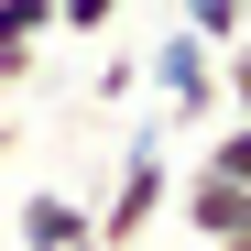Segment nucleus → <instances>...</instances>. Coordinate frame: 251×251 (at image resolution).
I'll return each mask as SVG.
<instances>
[{
	"label": "nucleus",
	"mask_w": 251,
	"mask_h": 251,
	"mask_svg": "<svg viewBox=\"0 0 251 251\" xmlns=\"http://www.w3.org/2000/svg\"><path fill=\"white\" fill-rule=\"evenodd\" d=\"M219 109L251 120V33H240V44H219Z\"/></svg>",
	"instance_id": "nucleus-6"
},
{
	"label": "nucleus",
	"mask_w": 251,
	"mask_h": 251,
	"mask_svg": "<svg viewBox=\"0 0 251 251\" xmlns=\"http://www.w3.org/2000/svg\"><path fill=\"white\" fill-rule=\"evenodd\" d=\"M153 99H164V120H219V44H197V33L175 22V33H164V44H153Z\"/></svg>",
	"instance_id": "nucleus-2"
},
{
	"label": "nucleus",
	"mask_w": 251,
	"mask_h": 251,
	"mask_svg": "<svg viewBox=\"0 0 251 251\" xmlns=\"http://www.w3.org/2000/svg\"><path fill=\"white\" fill-rule=\"evenodd\" d=\"M197 175H219V186H251V120H219L207 131V164Z\"/></svg>",
	"instance_id": "nucleus-4"
},
{
	"label": "nucleus",
	"mask_w": 251,
	"mask_h": 251,
	"mask_svg": "<svg viewBox=\"0 0 251 251\" xmlns=\"http://www.w3.org/2000/svg\"><path fill=\"white\" fill-rule=\"evenodd\" d=\"M0 164H11V120H0Z\"/></svg>",
	"instance_id": "nucleus-9"
},
{
	"label": "nucleus",
	"mask_w": 251,
	"mask_h": 251,
	"mask_svg": "<svg viewBox=\"0 0 251 251\" xmlns=\"http://www.w3.org/2000/svg\"><path fill=\"white\" fill-rule=\"evenodd\" d=\"M55 33V0H0V44H44Z\"/></svg>",
	"instance_id": "nucleus-7"
},
{
	"label": "nucleus",
	"mask_w": 251,
	"mask_h": 251,
	"mask_svg": "<svg viewBox=\"0 0 251 251\" xmlns=\"http://www.w3.org/2000/svg\"><path fill=\"white\" fill-rule=\"evenodd\" d=\"M120 0H55V33H109Z\"/></svg>",
	"instance_id": "nucleus-8"
},
{
	"label": "nucleus",
	"mask_w": 251,
	"mask_h": 251,
	"mask_svg": "<svg viewBox=\"0 0 251 251\" xmlns=\"http://www.w3.org/2000/svg\"><path fill=\"white\" fill-rule=\"evenodd\" d=\"M0 229H11L22 251H76V240H88V197H66V186H33L22 207H0Z\"/></svg>",
	"instance_id": "nucleus-3"
},
{
	"label": "nucleus",
	"mask_w": 251,
	"mask_h": 251,
	"mask_svg": "<svg viewBox=\"0 0 251 251\" xmlns=\"http://www.w3.org/2000/svg\"><path fill=\"white\" fill-rule=\"evenodd\" d=\"M175 22L197 44H240V0H175Z\"/></svg>",
	"instance_id": "nucleus-5"
},
{
	"label": "nucleus",
	"mask_w": 251,
	"mask_h": 251,
	"mask_svg": "<svg viewBox=\"0 0 251 251\" xmlns=\"http://www.w3.org/2000/svg\"><path fill=\"white\" fill-rule=\"evenodd\" d=\"M76 251H99V240H76Z\"/></svg>",
	"instance_id": "nucleus-10"
},
{
	"label": "nucleus",
	"mask_w": 251,
	"mask_h": 251,
	"mask_svg": "<svg viewBox=\"0 0 251 251\" xmlns=\"http://www.w3.org/2000/svg\"><path fill=\"white\" fill-rule=\"evenodd\" d=\"M164 207H175V153H164V131H142L131 153H120V175H109V197L88 207V240H99V251H142Z\"/></svg>",
	"instance_id": "nucleus-1"
}]
</instances>
